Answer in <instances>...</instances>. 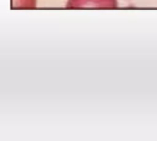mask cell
<instances>
[{"label":"cell","instance_id":"cell-1","mask_svg":"<svg viewBox=\"0 0 157 141\" xmlns=\"http://www.w3.org/2000/svg\"><path fill=\"white\" fill-rule=\"evenodd\" d=\"M118 6L117 0H67L69 9H114Z\"/></svg>","mask_w":157,"mask_h":141},{"label":"cell","instance_id":"cell-2","mask_svg":"<svg viewBox=\"0 0 157 141\" xmlns=\"http://www.w3.org/2000/svg\"><path fill=\"white\" fill-rule=\"evenodd\" d=\"M13 4H18L20 7H33L36 0H13Z\"/></svg>","mask_w":157,"mask_h":141}]
</instances>
